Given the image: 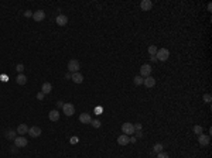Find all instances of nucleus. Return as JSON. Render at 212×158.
Here are the masks:
<instances>
[{"label": "nucleus", "mask_w": 212, "mask_h": 158, "mask_svg": "<svg viewBox=\"0 0 212 158\" xmlns=\"http://www.w3.org/2000/svg\"><path fill=\"white\" fill-rule=\"evenodd\" d=\"M156 58L158 59V61H167L168 58H170V51H168L167 48H160L157 51V54H156Z\"/></svg>", "instance_id": "f257e3e1"}, {"label": "nucleus", "mask_w": 212, "mask_h": 158, "mask_svg": "<svg viewBox=\"0 0 212 158\" xmlns=\"http://www.w3.org/2000/svg\"><path fill=\"white\" fill-rule=\"evenodd\" d=\"M122 131H123V134H126V136H132V134L136 133L134 124H132V123H123V124H122Z\"/></svg>", "instance_id": "f03ea898"}, {"label": "nucleus", "mask_w": 212, "mask_h": 158, "mask_svg": "<svg viewBox=\"0 0 212 158\" xmlns=\"http://www.w3.org/2000/svg\"><path fill=\"white\" fill-rule=\"evenodd\" d=\"M62 110H64V114H65L66 117H71V116H74V113H75V106H74L72 103H64Z\"/></svg>", "instance_id": "7ed1b4c3"}, {"label": "nucleus", "mask_w": 212, "mask_h": 158, "mask_svg": "<svg viewBox=\"0 0 212 158\" xmlns=\"http://www.w3.org/2000/svg\"><path fill=\"white\" fill-rule=\"evenodd\" d=\"M79 68H81V64L77 59H71L70 62H68V72H72V74L79 72Z\"/></svg>", "instance_id": "20e7f679"}, {"label": "nucleus", "mask_w": 212, "mask_h": 158, "mask_svg": "<svg viewBox=\"0 0 212 158\" xmlns=\"http://www.w3.org/2000/svg\"><path fill=\"white\" fill-rule=\"evenodd\" d=\"M27 144H28V141H27L26 137H23V136H17L14 138V145L17 148H23V147H26Z\"/></svg>", "instance_id": "39448f33"}, {"label": "nucleus", "mask_w": 212, "mask_h": 158, "mask_svg": "<svg viewBox=\"0 0 212 158\" xmlns=\"http://www.w3.org/2000/svg\"><path fill=\"white\" fill-rule=\"evenodd\" d=\"M151 75V66L149 65V64H144V65H142V68H140V76L142 78H147Z\"/></svg>", "instance_id": "423d86ee"}, {"label": "nucleus", "mask_w": 212, "mask_h": 158, "mask_svg": "<svg viewBox=\"0 0 212 158\" xmlns=\"http://www.w3.org/2000/svg\"><path fill=\"white\" fill-rule=\"evenodd\" d=\"M55 23H57V26L59 27H64L68 24V17L65 14H58L57 16V19H55Z\"/></svg>", "instance_id": "0eeeda50"}, {"label": "nucleus", "mask_w": 212, "mask_h": 158, "mask_svg": "<svg viewBox=\"0 0 212 158\" xmlns=\"http://www.w3.org/2000/svg\"><path fill=\"white\" fill-rule=\"evenodd\" d=\"M28 134L33 137V138H37V137L41 136V129L38 127V126H33V127H30L28 129Z\"/></svg>", "instance_id": "6e6552de"}, {"label": "nucleus", "mask_w": 212, "mask_h": 158, "mask_svg": "<svg viewBox=\"0 0 212 158\" xmlns=\"http://www.w3.org/2000/svg\"><path fill=\"white\" fill-rule=\"evenodd\" d=\"M143 85H144L146 88H154V86H156V79L150 75V76H147L143 79Z\"/></svg>", "instance_id": "1a4fd4ad"}, {"label": "nucleus", "mask_w": 212, "mask_h": 158, "mask_svg": "<svg viewBox=\"0 0 212 158\" xmlns=\"http://www.w3.org/2000/svg\"><path fill=\"white\" fill-rule=\"evenodd\" d=\"M130 143V136H126V134H122V136L117 137V144L119 145H127V144Z\"/></svg>", "instance_id": "9d476101"}, {"label": "nucleus", "mask_w": 212, "mask_h": 158, "mask_svg": "<svg viewBox=\"0 0 212 158\" xmlns=\"http://www.w3.org/2000/svg\"><path fill=\"white\" fill-rule=\"evenodd\" d=\"M33 19H34V21H43V20L45 19V13L43 10H37V11H34L33 13Z\"/></svg>", "instance_id": "9b49d317"}, {"label": "nucleus", "mask_w": 212, "mask_h": 158, "mask_svg": "<svg viewBox=\"0 0 212 158\" xmlns=\"http://www.w3.org/2000/svg\"><path fill=\"white\" fill-rule=\"evenodd\" d=\"M153 7V3H151V0H142V3H140V9L143 11H149L151 10Z\"/></svg>", "instance_id": "f8f14e48"}, {"label": "nucleus", "mask_w": 212, "mask_h": 158, "mask_svg": "<svg viewBox=\"0 0 212 158\" xmlns=\"http://www.w3.org/2000/svg\"><path fill=\"white\" fill-rule=\"evenodd\" d=\"M79 121L82 123V124H91V121H92L91 114H89V113H82V114H79Z\"/></svg>", "instance_id": "ddd939ff"}, {"label": "nucleus", "mask_w": 212, "mask_h": 158, "mask_svg": "<svg viewBox=\"0 0 212 158\" xmlns=\"http://www.w3.org/2000/svg\"><path fill=\"white\" fill-rule=\"evenodd\" d=\"M198 143L201 144L202 147H206L209 144V136H205L204 133H202L201 136H198Z\"/></svg>", "instance_id": "4468645a"}, {"label": "nucleus", "mask_w": 212, "mask_h": 158, "mask_svg": "<svg viewBox=\"0 0 212 158\" xmlns=\"http://www.w3.org/2000/svg\"><path fill=\"white\" fill-rule=\"evenodd\" d=\"M52 90V85L50 83V82H45V83H43V86H41V92L44 93V95H50Z\"/></svg>", "instance_id": "2eb2a0df"}, {"label": "nucleus", "mask_w": 212, "mask_h": 158, "mask_svg": "<svg viewBox=\"0 0 212 158\" xmlns=\"http://www.w3.org/2000/svg\"><path fill=\"white\" fill-rule=\"evenodd\" d=\"M71 79H72L75 83H82V82H84V76H82L79 72H75V74L71 75Z\"/></svg>", "instance_id": "dca6fc26"}, {"label": "nucleus", "mask_w": 212, "mask_h": 158, "mask_svg": "<svg viewBox=\"0 0 212 158\" xmlns=\"http://www.w3.org/2000/svg\"><path fill=\"white\" fill-rule=\"evenodd\" d=\"M48 117H50V120L51 121H58L59 120V112L58 110H51L50 113H48Z\"/></svg>", "instance_id": "f3484780"}, {"label": "nucleus", "mask_w": 212, "mask_h": 158, "mask_svg": "<svg viewBox=\"0 0 212 158\" xmlns=\"http://www.w3.org/2000/svg\"><path fill=\"white\" fill-rule=\"evenodd\" d=\"M26 133H28V127H27V124H18V127H17V134L18 136H24Z\"/></svg>", "instance_id": "a211bd4d"}, {"label": "nucleus", "mask_w": 212, "mask_h": 158, "mask_svg": "<svg viewBox=\"0 0 212 158\" xmlns=\"http://www.w3.org/2000/svg\"><path fill=\"white\" fill-rule=\"evenodd\" d=\"M16 82H17L18 85H26V83H27V78H26V75L18 74V76L16 78Z\"/></svg>", "instance_id": "6ab92c4d"}, {"label": "nucleus", "mask_w": 212, "mask_h": 158, "mask_svg": "<svg viewBox=\"0 0 212 158\" xmlns=\"http://www.w3.org/2000/svg\"><path fill=\"white\" fill-rule=\"evenodd\" d=\"M192 131L197 134V136H201L202 133H204V129H202V126H199V124H197V126H194V129H192Z\"/></svg>", "instance_id": "aec40b11"}, {"label": "nucleus", "mask_w": 212, "mask_h": 158, "mask_svg": "<svg viewBox=\"0 0 212 158\" xmlns=\"http://www.w3.org/2000/svg\"><path fill=\"white\" fill-rule=\"evenodd\" d=\"M6 138L7 140H14L16 138V131L14 130H9V131H6Z\"/></svg>", "instance_id": "412c9836"}, {"label": "nucleus", "mask_w": 212, "mask_h": 158, "mask_svg": "<svg viewBox=\"0 0 212 158\" xmlns=\"http://www.w3.org/2000/svg\"><path fill=\"white\" fill-rule=\"evenodd\" d=\"M157 51H158V48L156 47V45H150V47H149V54H150L151 57L156 55V54H157Z\"/></svg>", "instance_id": "4be33fe9"}, {"label": "nucleus", "mask_w": 212, "mask_h": 158, "mask_svg": "<svg viewBox=\"0 0 212 158\" xmlns=\"http://www.w3.org/2000/svg\"><path fill=\"white\" fill-rule=\"evenodd\" d=\"M202 99H204V102H205V103H208V105H209V103L212 102V96L209 95V93H205V95L202 96Z\"/></svg>", "instance_id": "5701e85b"}, {"label": "nucleus", "mask_w": 212, "mask_h": 158, "mask_svg": "<svg viewBox=\"0 0 212 158\" xmlns=\"http://www.w3.org/2000/svg\"><path fill=\"white\" fill-rule=\"evenodd\" d=\"M143 79L144 78H142V76H134L133 82H134V85H143Z\"/></svg>", "instance_id": "b1692460"}, {"label": "nucleus", "mask_w": 212, "mask_h": 158, "mask_svg": "<svg viewBox=\"0 0 212 158\" xmlns=\"http://www.w3.org/2000/svg\"><path fill=\"white\" fill-rule=\"evenodd\" d=\"M91 124H92L93 129H99V127H100V121H99V120H92Z\"/></svg>", "instance_id": "393cba45"}, {"label": "nucleus", "mask_w": 212, "mask_h": 158, "mask_svg": "<svg viewBox=\"0 0 212 158\" xmlns=\"http://www.w3.org/2000/svg\"><path fill=\"white\" fill-rule=\"evenodd\" d=\"M161 151H163V145H161V144H156V145H154V152H161Z\"/></svg>", "instance_id": "a878e982"}, {"label": "nucleus", "mask_w": 212, "mask_h": 158, "mask_svg": "<svg viewBox=\"0 0 212 158\" xmlns=\"http://www.w3.org/2000/svg\"><path fill=\"white\" fill-rule=\"evenodd\" d=\"M16 69H17L18 74H23V71H24V65H23V64H18V65L16 66Z\"/></svg>", "instance_id": "bb28decb"}, {"label": "nucleus", "mask_w": 212, "mask_h": 158, "mask_svg": "<svg viewBox=\"0 0 212 158\" xmlns=\"http://www.w3.org/2000/svg\"><path fill=\"white\" fill-rule=\"evenodd\" d=\"M157 158H170V155H168L167 152H163V151H161V152L157 154Z\"/></svg>", "instance_id": "cd10ccee"}, {"label": "nucleus", "mask_w": 212, "mask_h": 158, "mask_svg": "<svg viewBox=\"0 0 212 158\" xmlns=\"http://www.w3.org/2000/svg\"><path fill=\"white\" fill-rule=\"evenodd\" d=\"M70 141H71V144H77L78 141H79V140H78V137H71Z\"/></svg>", "instance_id": "c85d7f7f"}, {"label": "nucleus", "mask_w": 212, "mask_h": 158, "mask_svg": "<svg viewBox=\"0 0 212 158\" xmlns=\"http://www.w3.org/2000/svg\"><path fill=\"white\" fill-rule=\"evenodd\" d=\"M102 112H103L102 107H96L95 109V114H102Z\"/></svg>", "instance_id": "c756f323"}, {"label": "nucleus", "mask_w": 212, "mask_h": 158, "mask_svg": "<svg viewBox=\"0 0 212 158\" xmlns=\"http://www.w3.org/2000/svg\"><path fill=\"white\" fill-rule=\"evenodd\" d=\"M44 93H43V92H40V93H38V95H37V99H38V100H43V99H44Z\"/></svg>", "instance_id": "7c9ffc66"}, {"label": "nucleus", "mask_w": 212, "mask_h": 158, "mask_svg": "<svg viewBox=\"0 0 212 158\" xmlns=\"http://www.w3.org/2000/svg\"><path fill=\"white\" fill-rule=\"evenodd\" d=\"M24 16H26V17H33V13H31L30 10H27L26 13H24Z\"/></svg>", "instance_id": "2f4dec72"}, {"label": "nucleus", "mask_w": 212, "mask_h": 158, "mask_svg": "<svg viewBox=\"0 0 212 158\" xmlns=\"http://www.w3.org/2000/svg\"><path fill=\"white\" fill-rule=\"evenodd\" d=\"M134 130H142V124H136L134 126Z\"/></svg>", "instance_id": "473e14b6"}, {"label": "nucleus", "mask_w": 212, "mask_h": 158, "mask_svg": "<svg viewBox=\"0 0 212 158\" xmlns=\"http://www.w3.org/2000/svg\"><path fill=\"white\" fill-rule=\"evenodd\" d=\"M136 140H137L136 137H130V143H136Z\"/></svg>", "instance_id": "72a5a7b5"}, {"label": "nucleus", "mask_w": 212, "mask_h": 158, "mask_svg": "<svg viewBox=\"0 0 212 158\" xmlns=\"http://www.w3.org/2000/svg\"><path fill=\"white\" fill-rule=\"evenodd\" d=\"M57 105H58L59 107H62V106H64V103H62V102H57Z\"/></svg>", "instance_id": "f704fd0d"}]
</instances>
